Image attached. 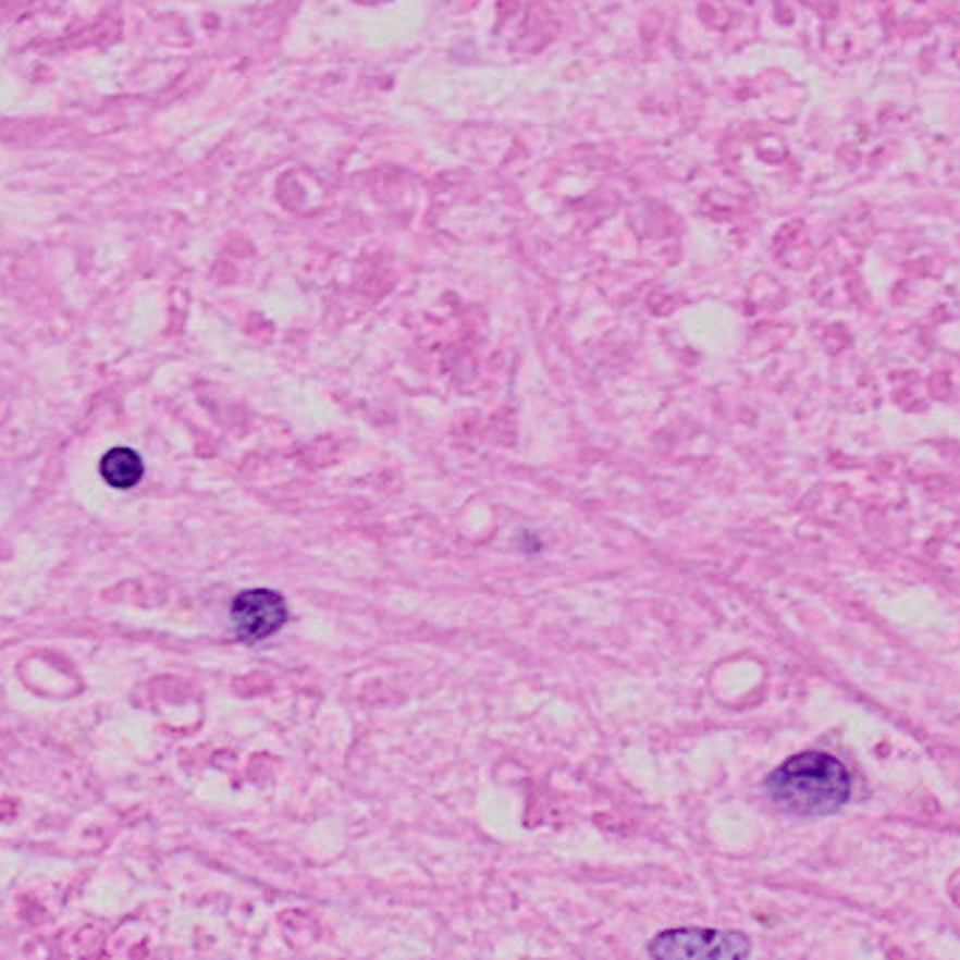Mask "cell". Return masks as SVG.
Segmentation results:
<instances>
[{
	"mask_svg": "<svg viewBox=\"0 0 960 960\" xmlns=\"http://www.w3.org/2000/svg\"><path fill=\"white\" fill-rule=\"evenodd\" d=\"M766 795L791 817H828L851 800L853 784L834 755L800 752L770 772Z\"/></svg>",
	"mask_w": 960,
	"mask_h": 960,
	"instance_id": "cell-1",
	"label": "cell"
},
{
	"mask_svg": "<svg viewBox=\"0 0 960 960\" xmlns=\"http://www.w3.org/2000/svg\"><path fill=\"white\" fill-rule=\"evenodd\" d=\"M648 955L660 960H741L752 955L750 938L743 933L679 926L656 935Z\"/></svg>",
	"mask_w": 960,
	"mask_h": 960,
	"instance_id": "cell-2",
	"label": "cell"
},
{
	"mask_svg": "<svg viewBox=\"0 0 960 960\" xmlns=\"http://www.w3.org/2000/svg\"><path fill=\"white\" fill-rule=\"evenodd\" d=\"M232 620L239 640L262 642L285 626L287 606L280 592L251 589V592L237 594L232 606Z\"/></svg>",
	"mask_w": 960,
	"mask_h": 960,
	"instance_id": "cell-3",
	"label": "cell"
},
{
	"mask_svg": "<svg viewBox=\"0 0 960 960\" xmlns=\"http://www.w3.org/2000/svg\"><path fill=\"white\" fill-rule=\"evenodd\" d=\"M99 473L104 482L116 491H130L136 488L144 477V463L136 451L130 448H110L99 463Z\"/></svg>",
	"mask_w": 960,
	"mask_h": 960,
	"instance_id": "cell-4",
	"label": "cell"
}]
</instances>
